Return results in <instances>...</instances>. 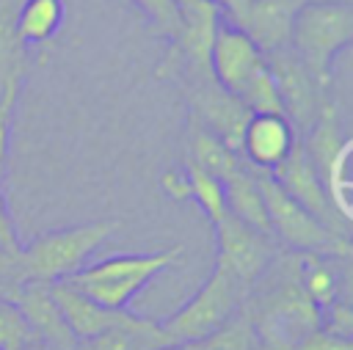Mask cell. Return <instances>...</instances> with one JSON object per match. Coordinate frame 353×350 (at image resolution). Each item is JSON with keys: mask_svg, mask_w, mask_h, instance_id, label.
<instances>
[{"mask_svg": "<svg viewBox=\"0 0 353 350\" xmlns=\"http://www.w3.org/2000/svg\"><path fill=\"white\" fill-rule=\"evenodd\" d=\"M243 309L262 350H295L320 328V309L298 281V254L292 251L270 259L262 276L251 284Z\"/></svg>", "mask_w": 353, "mask_h": 350, "instance_id": "1", "label": "cell"}, {"mask_svg": "<svg viewBox=\"0 0 353 350\" xmlns=\"http://www.w3.org/2000/svg\"><path fill=\"white\" fill-rule=\"evenodd\" d=\"M353 41V3L309 0L303 3L290 28L287 47L312 72V77L331 88L334 58Z\"/></svg>", "mask_w": 353, "mask_h": 350, "instance_id": "2", "label": "cell"}, {"mask_svg": "<svg viewBox=\"0 0 353 350\" xmlns=\"http://www.w3.org/2000/svg\"><path fill=\"white\" fill-rule=\"evenodd\" d=\"M119 229L116 220H91L80 226L52 229L36 234L17 251L22 281H63L88 265V256Z\"/></svg>", "mask_w": 353, "mask_h": 350, "instance_id": "3", "label": "cell"}, {"mask_svg": "<svg viewBox=\"0 0 353 350\" xmlns=\"http://www.w3.org/2000/svg\"><path fill=\"white\" fill-rule=\"evenodd\" d=\"M179 256H182V245L163 248L154 254H116L102 262L80 267L63 281L105 309H127V303L154 276L176 265Z\"/></svg>", "mask_w": 353, "mask_h": 350, "instance_id": "4", "label": "cell"}, {"mask_svg": "<svg viewBox=\"0 0 353 350\" xmlns=\"http://www.w3.org/2000/svg\"><path fill=\"white\" fill-rule=\"evenodd\" d=\"M256 182H259V193L265 201V212H268V223L276 245H284L292 254H323L336 259L353 256L350 237L320 223L309 209H303L295 198H290L273 182L270 174L256 171Z\"/></svg>", "mask_w": 353, "mask_h": 350, "instance_id": "5", "label": "cell"}, {"mask_svg": "<svg viewBox=\"0 0 353 350\" xmlns=\"http://www.w3.org/2000/svg\"><path fill=\"white\" fill-rule=\"evenodd\" d=\"M248 287L221 262H215L207 281L199 287V292L179 306L171 317L160 322L163 333L171 342H196L207 333L226 325L245 303Z\"/></svg>", "mask_w": 353, "mask_h": 350, "instance_id": "6", "label": "cell"}, {"mask_svg": "<svg viewBox=\"0 0 353 350\" xmlns=\"http://www.w3.org/2000/svg\"><path fill=\"white\" fill-rule=\"evenodd\" d=\"M301 143L314 165V171L320 174L328 201L336 209V215L350 226V201H347V190H350V179H347V157H350V138H345L342 127H339V113L336 105L331 102L320 119L312 124V130L306 135H301Z\"/></svg>", "mask_w": 353, "mask_h": 350, "instance_id": "7", "label": "cell"}, {"mask_svg": "<svg viewBox=\"0 0 353 350\" xmlns=\"http://www.w3.org/2000/svg\"><path fill=\"white\" fill-rule=\"evenodd\" d=\"M265 63L273 74L287 121L292 124V130L298 135H306L312 130V124L320 119V113L331 105L328 85L317 83L290 47L265 52Z\"/></svg>", "mask_w": 353, "mask_h": 350, "instance_id": "8", "label": "cell"}, {"mask_svg": "<svg viewBox=\"0 0 353 350\" xmlns=\"http://www.w3.org/2000/svg\"><path fill=\"white\" fill-rule=\"evenodd\" d=\"M210 223H212L215 248H218L215 262L226 265L251 289V284L262 276V270L279 254V245L270 237H265V234L254 231L251 226H245L243 220H237L229 209H223Z\"/></svg>", "mask_w": 353, "mask_h": 350, "instance_id": "9", "label": "cell"}, {"mask_svg": "<svg viewBox=\"0 0 353 350\" xmlns=\"http://www.w3.org/2000/svg\"><path fill=\"white\" fill-rule=\"evenodd\" d=\"M273 182L290 196L295 198L303 209H309L320 223H325L328 229L339 231V234H347L350 237V226L336 215V209L331 207L328 201V193H325V185L320 179V174L314 171L301 138L295 141V146L290 149V154L270 171Z\"/></svg>", "mask_w": 353, "mask_h": 350, "instance_id": "10", "label": "cell"}, {"mask_svg": "<svg viewBox=\"0 0 353 350\" xmlns=\"http://www.w3.org/2000/svg\"><path fill=\"white\" fill-rule=\"evenodd\" d=\"M210 74L212 80L229 91L232 96H240L248 80L265 66V52L229 19H221L210 44Z\"/></svg>", "mask_w": 353, "mask_h": 350, "instance_id": "11", "label": "cell"}, {"mask_svg": "<svg viewBox=\"0 0 353 350\" xmlns=\"http://www.w3.org/2000/svg\"><path fill=\"white\" fill-rule=\"evenodd\" d=\"M301 135L281 113H251L240 135V160L256 171L270 174L295 146Z\"/></svg>", "mask_w": 353, "mask_h": 350, "instance_id": "12", "label": "cell"}, {"mask_svg": "<svg viewBox=\"0 0 353 350\" xmlns=\"http://www.w3.org/2000/svg\"><path fill=\"white\" fill-rule=\"evenodd\" d=\"M30 325V331L58 350H72L77 342L55 303L50 281H22L8 298Z\"/></svg>", "mask_w": 353, "mask_h": 350, "instance_id": "13", "label": "cell"}, {"mask_svg": "<svg viewBox=\"0 0 353 350\" xmlns=\"http://www.w3.org/2000/svg\"><path fill=\"white\" fill-rule=\"evenodd\" d=\"M19 0H0V105L14 107L22 80L28 74L30 58L28 44L17 33Z\"/></svg>", "mask_w": 353, "mask_h": 350, "instance_id": "14", "label": "cell"}, {"mask_svg": "<svg viewBox=\"0 0 353 350\" xmlns=\"http://www.w3.org/2000/svg\"><path fill=\"white\" fill-rule=\"evenodd\" d=\"M52 295H55V303H58V309H61L74 342L91 339V336L113 328L116 322H121L130 314V309H105V306L94 303L91 298H85L83 292H77L66 281H55L52 284Z\"/></svg>", "mask_w": 353, "mask_h": 350, "instance_id": "15", "label": "cell"}, {"mask_svg": "<svg viewBox=\"0 0 353 350\" xmlns=\"http://www.w3.org/2000/svg\"><path fill=\"white\" fill-rule=\"evenodd\" d=\"M223 185V201H226V209L243 220L245 226H251L254 231L265 234L273 240L270 234V223H268V212H265V201H262V193H259V182H256V171L245 163H240L229 176L221 179ZM276 243V240H273Z\"/></svg>", "mask_w": 353, "mask_h": 350, "instance_id": "16", "label": "cell"}, {"mask_svg": "<svg viewBox=\"0 0 353 350\" xmlns=\"http://www.w3.org/2000/svg\"><path fill=\"white\" fill-rule=\"evenodd\" d=\"M171 339L163 333L160 322L130 311L121 322H116L113 328H108L91 339L77 342L72 350H160Z\"/></svg>", "mask_w": 353, "mask_h": 350, "instance_id": "17", "label": "cell"}, {"mask_svg": "<svg viewBox=\"0 0 353 350\" xmlns=\"http://www.w3.org/2000/svg\"><path fill=\"white\" fill-rule=\"evenodd\" d=\"M347 262L350 259H336V256H323V254H298V281L320 311L331 306L334 300L345 298V284H347L345 265Z\"/></svg>", "mask_w": 353, "mask_h": 350, "instance_id": "18", "label": "cell"}, {"mask_svg": "<svg viewBox=\"0 0 353 350\" xmlns=\"http://www.w3.org/2000/svg\"><path fill=\"white\" fill-rule=\"evenodd\" d=\"M185 163H190V165L212 174L215 179H223L243 160L218 135H212L207 127H201L196 119H190V130H188V160Z\"/></svg>", "mask_w": 353, "mask_h": 350, "instance_id": "19", "label": "cell"}, {"mask_svg": "<svg viewBox=\"0 0 353 350\" xmlns=\"http://www.w3.org/2000/svg\"><path fill=\"white\" fill-rule=\"evenodd\" d=\"M63 19L61 0H19L17 33L25 44H44L55 36Z\"/></svg>", "mask_w": 353, "mask_h": 350, "instance_id": "20", "label": "cell"}, {"mask_svg": "<svg viewBox=\"0 0 353 350\" xmlns=\"http://www.w3.org/2000/svg\"><path fill=\"white\" fill-rule=\"evenodd\" d=\"M254 347H256V339H254L251 320H248L245 309H240L218 331H212L204 339L193 342V350H254Z\"/></svg>", "mask_w": 353, "mask_h": 350, "instance_id": "21", "label": "cell"}, {"mask_svg": "<svg viewBox=\"0 0 353 350\" xmlns=\"http://www.w3.org/2000/svg\"><path fill=\"white\" fill-rule=\"evenodd\" d=\"M237 99L245 105L248 113H281L284 116V107H281V99H279V91H276L268 63L248 80V85L243 88V94Z\"/></svg>", "mask_w": 353, "mask_h": 350, "instance_id": "22", "label": "cell"}, {"mask_svg": "<svg viewBox=\"0 0 353 350\" xmlns=\"http://www.w3.org/2000/svg\"><path fill=\"white\" fill-rule=\"evenodd\" d=\"M185 171H188V179H190V198L204 209V215L212 220L218 218L223 209H226V201H223V185L221 179H215L212 174L185 163Z\"/></svg>", "mask_w": 353, "mask_h": 350, "instance_id": "23", "label": "cell"}, {"mask_svg": "<svg viewBox=\"0 0 353 350\" xmlns=\"http://www.w3.org/2000/svg\"><path fill=\"white\" fill-rule=\"evenodd\" d=\"M36 333L25 322L22 311L11 300H3L0 298V350H17L19 344H25Z\"/></svg>", "mask_w": 353, "mask_h": 350, "instance_id": "24", "label": "cell"}, {"mask_svg": "<svg viewBox=\"0 0 353 350\" xmlns=\"http://www.w3.org/2000/svg\"><path fill=\"white\" fill-rule=\"evenodd\" d=\"M135 3L146 11V17L152 19V25L160 36H168L171 41L179 36L182 17H179V8L174 0H135Z\"/></svg>", "mask_w": 353, "mask_h": 350, "instance_id": "25", "label": "cell"}, {"mask_svg": "<svg viewBox=\"0 0 353 350\" xmlns=\"http://www.w3.org/2000/svg\"><path fill=\"white\" fill-rule=\"evenodd\" d=\"M320 328L334 336L353 339V311L347 306V298H339L320 311Z\"/></svg>", "mask_w": 353, "mask_h": 350, "instance_id": "26", "label": "cell"}, {"mask_svg": "<svg viewBox=\"0 0 353 350\" xmlns=\"http://www.w3.org/2000/svg\"><path fill=\"white\" fill-rule=\"evenodd\" d=\"M19 284H22V278H19V267H17V251L0 248V298L8 300Z\"/></svg>", "mask_w": 353, "mask_h": 350, "instance_id": "27", "label": "cell"}, {"mask_svg": "<svg viewBox=\"0 0 353 350\" xmlns=\"http://www.w3.org/2000/svg\"><path fill=\"white\" fill-rule=\"evenodd\" d=\"M295 350H353V339H342V336H334V333L317 328Z\"/></svg>", "mask_w": 353, "mask_h": 350, "instance_id": "28", "label": "cell"}, {"mask_svg": "<svg viewBox=\"0 0 353 350\" xmlns=\"http://www.w3.org/2000/svg\"><path fill=\"white\" fill-rule=\"evenodd\" d=\"M160 187H163V193H165L168 198H174V201L190 198V179H188V171H185V168H182V171H176V168L165 171V174L160 176Z\"/></svg>", "mask_w": 353, "mask_h": 350, "instance_id": "29", "label": "cell"}, {"mask_svg": "<svg viewBox=\"0 0 353 350\" xmlns=\"http://www.w3.org/2000/svg\"><path fill=\"white\" fill-rule=\"evenodd\" d=\"M0 182H3V171H0ZM0 248H6V251H19L22 248L17 226H14V218H11L8 204L3 198V187H0Z\"/></svg>", "mask_w": 353, "mask_h": 350, "instance_id": "30", "label": "cell"}, {"mask_svg": "<svg viewBox=\"0 0 353 350\" xmlns=\"http://www.w3.org/2000/svg\"><path fill=\"white\" fill-rule=\"evenodd\" d=\"M17 350H58V347H52L50 342H44V339H39V336H33V339H28L25 344H19Z\"/></svg>", "mask_w": 353, "mask_h": 350, "instance_id": "31", "label": "cell"}, {"mask_svg": "<svg viewBox=\"0 0 353 350\" xmlns=\"http://www.w3.org/2000/svg\"><path fill=\"white\" fill-rule=\"evenodd\" d=\"M160 350H193V342H168Z\"/></svg>", "mask_w": 353, "mask_h": 350, "instance_id": "32", "label": "cell"}]
</instances>
